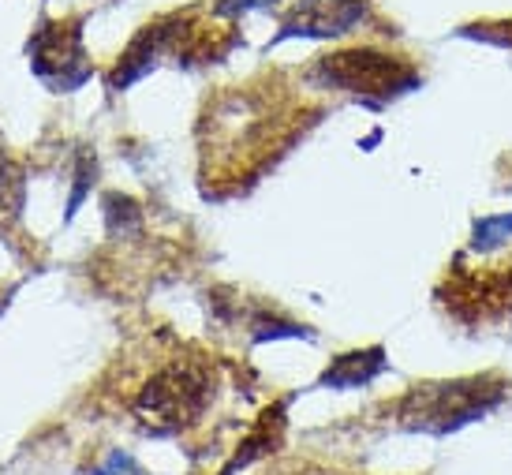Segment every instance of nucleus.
I'll use <instances>...</instances> for the list:
<instances>
[{"instance_id": "f257e3e1", "label": "nucleus", "mask_w": 512, "mask_h": 475, "mask_svg": "<svg viewBox=\"0 0 512 475\" xmlns=\"http://www.w3.org/2000/svg\"><path fill=\"white\" fill-rule=\"evenodd\" d=\"M210 397L214 378L199 360H172L154 378H146L131 401V412L150 434H180L206 412Z\"/></svg>"}, {"instance_id": "f03ea898", "label": "nucleus", "mask_w": 512, "mask_h": 475, "mask_svg": "<svg viewBox=\"0 0 512 475\" xmlns=\"http://www.w3.org/2000/svg\"><path fill=\"white\" fill-rule=\"evenodd\" d=\"M318 75L344 87L352 94H374V98H393L400 90H408L415 83V72L400 57H385L374 49H344L333 53L318 64Z\"/></svg>"}, {"instance_id": "7ed1b4c3", "label": "nucleus", "mask_w": 512, "mask_h": 475, "mask_svg": "<svg viewBox=\"0 0 512 475\" xmlns=\"http://www.w3.org/2000/svg\"><path fill=\"white\" fill-rule=\"evenodd\" d=\"M30 68L42 79L45 87H53L57 94L83 87L94 75L90 60L83 49V34L72 23H45L34 38H30Z\"/></svg>"}, {"instance_id": "20e7f679", "label": "nucleus", "mask_w": 512, "mask_h": 475, "mask_svg": "<svg viewBox=\"0 0 512 475\" xmlns=\"http://www.w3.org/2000/svg\"><path fill=\"white\" fill-rule=\"evenodd\" d=\"M367 15L363 0H296L281 23V38H333Z\"/></svg>"}, {"instance_id": "39448f33", "label": "nucleus", "mask_w": 512, "mask_h": 475, "mask_svg": "<svg viewBox=\"0 0 512 475\" xmlns=\"http://www.w3.org/2000/svg\"><path fill=\"white\" fill-rule=\"evenodd\" d=\"M378 367H382V348H374L367 356H344V360H337V367H329L326 375H322V382L326 386H359Z\"/></svg>"}, {"instance_id": "423d86ee", "label": "nucleus", "mask_w": 512, "mask_h": 475, "mask_svg": "<svg viewBox=\"0 0 512 475\" xmlns=\"http://www.w3.org/2000/svg\"><path fill=\"white\" fill-rule=\"evenodd\" d=\"M23 202H27V173L15 161H4L0 165V214L15 221L23 214Z\"/></svg>"}, {"instance_id": "0eeeda50", "label": "nucleus", "mask_w": 512, "mask_h": 475, "mask_svg": "<svg viewBox=\"0 0 512 475\" xmlns=\"http://www.w3.org/2000/svg\"><path fill=\"white\" fill-rule=\"evenodd\" d=\"M94 475H146V472L135 461H131L128 453H113V457L101 464V468Z\"/></svg>"}, {"instance_id": "6e6552de", "label": "nucleus", "mask_w": 512, "mask_h": 475, "mask_svg": "<svg viewBox=\"0 0 512 475\" xmlns=\"http://www.w3.org/2000/svg\"><path fill=\"white\" fill-rule=\"evenodd\" d=\"M273 0H221L217 4V12L221 15H240V12H251V8H266Z\"/></svg>"}, {"instance_id": "1a4fd4ad", "label": "nucleus", "mask_w": 512, "mask_h": 475, "mask_svg": "<svg viewBox=\"0 0 512 475\" xmlns=\"http://www.w3.org/2000/svg\"><path fill=\"white\" fill-rule=\"evenodd\" d=\"M281 475H337V472H322V468H299V472H281Z\"/></svg>"}]
</instances>
